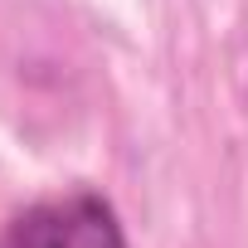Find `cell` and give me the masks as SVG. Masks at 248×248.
<instances>
[{
	"label": "cell",
	"instance_id": "obj_1",
	"mask_svg": "<svg viewBox=\"0 0 248 248\" xmlns=\"http://www.w3.org/2000/svg\"><path fill=\"white\" fill-rule=\"evenodd\" d=\"M0 248H127V229L97 190H73L20 209L0 229Z\"/></svg>",
	"mask_w": 248,
	"mask_h": 248
}]
</instances>
